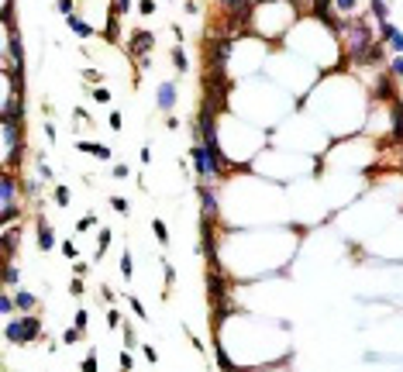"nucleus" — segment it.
<instances>
[{
  "mask_svg": "<svg viewBox=\"0 0 403 372\" xmlns=\"http://www.w3.org/2000/svg\"><path fill=\"white\" fill-rule=\"evenodd\" d=\"M107 324H111V327H121V314H117V310H107Z\"/></svg>",
  "mask_w": 403,
  "mask_h": 372,
  "instance_id": "37",
  "label": "nucleus"
},
{
  "mask_svg": "<svg viewBox=\"0 0 403 372\" xmlns=\"http://www.w3.org/2000/svg\"><path fill=\"white\" fill-rule=\"evenodd\" d=\"M138 11H141V17H149V14L155 11V0H141V4H138Z\"/></svg>",
  "mask_w": 403,
  "mask_h": 372,
  "instance_id": "28",
  "label": "nucleus"
},
{
  "mask_svg": "<svg viewBox=\"0 0 403 372\" xmlns=\"http://www.w3.org/2000/svg\"><path fill=\"white\" fill-rule=\"evenodd\" d=\"M69 293H72V296H83V276H76L69 283Z\"/></svg>",
  "mask_w": 403,
  "mask_h": 372,
  "instance_id": "27",
  "label": "nucleus"
},
{
  "mask_svg": "<svg viewBox=\"0 0 403 372\" xmlns=\"http://www.w3.org/2000/svg\"><path fill=\"white\" fill-rule=\"evenodd\" d=\"M93 224H97V217H83V221H80V224H76V231H90Z\"/></svg>",
  "mask_w": 403,
  "mask_h": 372,
  "instance_id": "35",
  "label": "nucleus"
},
{
  "mask_svg": "<svg viewBox=\"0 0 403 372\" xmlns=\"http://www.w3.org/2000/svg\"><path fill=\"white\" fill-rule=\"evenodd\" d=\"M200 197H204V217L214 221V217H217V197H214V190H210L207 183L200 186Z\"/></svg>",
  "mask_w": 403,
  "mask_h": 372,
  "instance_id": "6",
  "label": "nucleus"
},
{
  "mask_svg": "<svg viewBox=\"0 0 403 372\" xmlns=\"http://www.w3.org/2000/svg\"><path fill=\"white\" fill-rule=\"evenodd\" d=\"M111 128H114V131H121V114H117V110L111 114Z\"/></svg>",
  "mask_w": 403,
  "mask_h": 372,
  "instance_id": "42",
  "label": "nucleus"
},
{
  "mask_svg": "<svg viewBox=\"0 0 403 372\" xmlns=\"http://www.w3.org/2000/svg\"><path fill=\"white\" fill-rule=\"evenodd\" d=\"M141 351H145V359H149V362H159V351H155V348H149V345H145Z\"/></svg>",
  "mask_w": 403,
  "mask_h": 372,
  "instance_id": "40",
  "label": "nucleus"
},
{
  "mask_svg": "<svg viewBox=\"0 0 403 372\" xmlns=\"http://www.w3.org/2000/svg\"><path fill=\"white\" fill-rule=\"evenodd\" d=\"M121 276L131 279V252H124V255H121Z\"/></svg>",
  "mask_w": 403,
  "mask_h": 372,
  "instance_id": "22",
  "label": "nucleus"
},
{
  "mask_svg": "<svg viewBox=\"0 0 403 372\" xmlns=\"http://www.w3.org/2000/svg\"><path fill=\"white\" fill-rule=\"evenodd\" d=\"M14 197H17V183H14L11 176H4L0 179V200H4V207H14Z\"/></svg>",
  "mask_w": 403,
  "mask_h": 372,
  "instance_id": "9",
  "label": "nucleus"
},
{
  "mask_svg": "<svg viewBox=\"0 0 403 372\" xmlns=\"http://www.w3.org/2000/svg\"><path fill=\"white\" fill-rule=\"evenodd\" d=\"M111 207H114V210H121V214H124V210H127V200H121V197H111Z\"/></svg>",
  "mask_w": 403,
  "mask_h": 372,
  "instance_id": "38",
  "label": "nucleus"
},
{
  "mask_svg": "<svg viewBox=\"0 0 403 372\" xmlns=\"http://www.w3.org/2000/svg\"><path fill=\"white\" fill-rule=\"evenodd\" d=\"M355 4H358V0H334V7H338V11H345V14L355 11Z\"/></svg>",
  "mask_w": 403,
  "mask_h": 372,
  "instance_id": "26",
  "label": "nucleus"
},
{
  "mask_svg": "<svg viewBox=\"0 0 403 372\" xmlns=\"http://www.w3.org/2000/svg\"><path fill=\"white\" fill-rule=\"evenodd\" d=\"M62 255L76 258V241H62Z\"/></svg>",
  "mask_w": 403,
  "mask_h": 372,
  "instance_id": "36",
  "label": "nucleus"
},
{
  "mask_svg": "<svg viewBox=\"0 0 403 372\" xmlns=\"http://www.w3.org/2000/svg\"><path fill=\"white\" fill-rule=\"evenodd\" d=\"M4 283H7V286L17 283V266H14V262H4Z\"/></svg>",
  "mask_w": 403,
  "mask_h": 372,
  "instance_id": "17",
  "label": "nucleus"
},
{
  "mask_svg": "<svg viewBox=\"0 0 403 372\" xmlns=\"http://www.w3.org/2000/svg\"><path fill=\"white\" fill-rule=\"evenodd\" d=\"M127 303H131V310H135V314H138L141 321H145V307L138 303V296H127Z\"/></svg>",
  "mask_w": 403,
  "mask_h": 372,
  "instance_id": "29",
  "label": "nucleus"
},
{
  "mask_svg": "<svg viewBox=\"0 0 403 372\" xmlns=\"http://www.w3.org/2000/svg\"><path fill=\"white\" fill-rule=\"evenodd\" d=\"M127 52L131 55H138V62H141V69L149 66V52H152V45H155V35L152 31H131V42H127Z\"/></svg>",
  "mask_w": 403,
  "mask_h": 372,
  "instance_id": "3",
  "label": "nucleus"
},
{
  "mask_svg": "<svg viewBox=\"0 0 403 372\" xmlns=\"http://www.w3.org/2000/svg\"><path fill=\"white\" fill-rule=\"evenodd\" d=\"M93 100H97V104H111V90L97 86V90H93Z\"/></svg>",
  "mask_w": 403,
  "mask_h": 372,
  "instance_id": "23",
  "label": "nucleus"
},
{
  "mask_svg": "<svg viewBox=\"0 0 403 372\" xmlns=\"http://www.w3.org/2000/svg\"><path fill=\"white\" fill-rule=\"evenodd\" d=\"M114 11L117 14H127V11H131V0H114Z\"/></svg>",
  "mask_w": 403,
  "mask_h": 372,
  "instance_id": "33",
  "label": "nucleus"
},
{
  "mask_svg": "<svg viewBox=\"0 0 403 372\" xmlns=\"http://www.w3.org/2000/svg\"><path fill=\"white\" fill-rule=\"evenodd\" d=\"M72 4H76V0H59L56 7H59L62 14H66V17H69V14H72Z\"/></svg>",
  "mask_w": 403,
  "mask_h": 372,
  "instance_id": "32",
  "label": "nucleus"
},
{
  "mask_svg": "<svg viewBox=\"0 0 403 372\" xmlns=\"http://www.w3.org/2000/svg\"><path fill=\"white\" fill-rule=\"evenodd\" d=\"M83 80H86V83H100V80H104V76H100V72H97V69H86V72H83Z\"/></svg>",
  "mask_w": 403,
  "mask_h": 372,
  "instance_id": "34",
  "label": "nucleus"
},
{
  "mask_svg": "<svg viewBox=\"0 0 403 372\" xmlns=\"http://www.w3.org/2000/svg\"><path fill=\"white\" fill-rule=\"evenodd\" d=\"M14 303H17V310H21V314H31V310H35V293H28V290H17L14 293Z\"/></svg>",
  "mask_w": 403,
  "mask_h": 372,
  "instance_id": "11",
  "label": "nucleus"
},
{
  "mask_svg": "<svg viewBox=\"0 0 403 372\" xmlns=\"http://www.w3.org/2000/svg\"><path fill=\"white\" fill-rule=\"evenodd\" d=\"M66 24H69V31H72V35H80V38H90V35H93V28L83 21L80 14H69V17H66Z\"/></svg>",
  "mask_w": 403,
  "mask_h": 372,
  "instance_id": "10",
  "label": "nucleus"
},
{
  "mask_svg": "<svg viewBox=\"0 0 403 372\" xmlns=\"http://www.w3.org/2000/svg\"><path fill=\"white\" fill-rule=\"evenodd\" d=\"M372 14H376V21H386V17H390V4H386V0H372Z\"/></svg>",
  "mask_w": 403,
  "mask_h": 372,
  "instance_id": "15",
  "label": "nucleus"
},
{
  "mask_svg": "<svg viewBox=\"0 0 403 372\" xmlns=\"http://www.w3.org/2000/svg\"><path fill=\"white\" fill-rule=\"evenodd\" d=\"M56 203H59V207H66V203H69V190H66V186H56Z\"/></svg>",
  "mask_w": 403,
  "mask_h": 372,
  "instance_id": "24",
  "label": "nucleus"
},
{
  "mask_svg": "<svg viewBox=\"0 0 403 372\" xmlns=\"http://www.w3.org/2000/svg\"><path fill=\"white\" fill-rule=\"evenodd\" d=\"M14 310H17V303H14L11 296H0V314H4V317H11Z\"/></svg>",
  "mask_w": 403,
  "mask_h": 372,
  "instance_id": "19",
  "label": "nucleus"
},
{
  "mask_svg": "<svg viewBox=\"0 0 403 372\" xmlns=\"http://www.w3.org/2000/svg\"><path fill=\"white\" fill-rule=\"evenodd\" d=\"M390 69H393V72H396V76L403 80V55H396V59H393V62H390Z\"/></svg>",
  "mask_w": 403,
  "mask_h": 372,
  "instance_id": "31",
  "label": "nucleus"
},
{
  "mask_svg": "<svg viewBox=\"0 0 403 372\" xmlns=\"http://www.w3.org/2000/svg\"><path fill=\"white\" fill-rule=\"evenodd\" d=\"M173 66H176V72H190V59H186L183 45H176V48H173Z\"/></svg>",
  "mask_w": 403,
  "mask_h": 372,
  "instance_id": "12",
  "label": "nucleus"
},
{
  "mask_svg": "<svg viewBox=\"0 0 403 372\" xmlns=\"http://www.w3.org/2000/svg\"><path fill=\"white\" fill-rule=\"evenodd\" d=\"M80 338H83V331H80V327H76V324H72L69 331H66V334H62V341H66V345H76V341H80Z\"/></svg>",
  "mask_w": 403,
  "mask_h": 372,
  "instance_id": "20",
  "label": "nucleus"
},
{
  "mask_svg": "<svg viewBox=\"0 0 403 372\" xmlns=\"http://www.w3.org/2000/svg\"><path fill=\"white\" fill-rule=\"evenodd\" d=\"M124 345L127 348H135V327H124Z\"/></svg>",
  "mask_w": 403,
  "mask_h": 372,
  "instance_id": "39",
  "label": "nucleus"
},
{
  "mask_svg": "<svg viewBox=\"0 0 403 372\" xmlns=\"http://www.w3.org/2000/svg\"><path fill=\"white\" fill-rule=\"evenodd\" d=\"M386 45H390L393 52H396V55H403V31H393V38L386 42Z\"/></svg>",
  "mask_w": 403,
  "mask_h": 372,
  "instance_id": "18",
  "label": "nucleus"
},
{
  "mask_svg": "<svg viewBox=\"0 0 403 372\" xmlns=\"http://www.w3.org/2000/svg\"><path fill=\"white\" fill-rule=\"evenodd\" d=\"M152 231H155V238H159V245H169V228L162 224V217H155V221H152Z\"/></svg>",
  "mask_w": 403,
  "mask_h": 372,
  "instance_id": "14",
  "label": "nucleus"
},
{
  "mask_svg": "<svg viewBox=\"0 0 403 372\" xmlns=\"http://www.w3.org/2000/svg\"><path fill=\"white\" fill-rule=\"evenodd\" d=\"M224 11H231L234 17H248V11H252V0H217Z\"/></svg>",
  "mask_w": 403,
  "mask_h": 372,
  "instance_id": "8",
  "label": "nucleus"
},
{
  "mask_svg": "<svg viewBox=\"0 0 403 372\" xmlns=\"http://www.w3.org/2000/svg\"><path fill=\"white\" fill-rule=\"evenodd\" d=\"M345 31H348V52L362 62V59L369 55V48L376 45V42H372V28H369L365 21H348Z\"/></svg>",
  "mask_w": 403,
  "mask_h": 372,
  "instance_id": "2",
  "label": "nucleus"
},
{
  "mask_svg": "<svg viewBox=\"0 0 403 372\" xmlns=\"http://www.w3.org/2000/svg\"><path fill=\"white\" fill-rule=\"evenodd\" d=\"M14 248H17V231H7L4 234V258H7V262H11Z\"/></svg>",
  "mask_w": 403,
  "mask_h": 372,
  "instance_id": "13",
  "label": "nucleus"
},
{
  "mask_svg": "<svg viewBox=\"0 0 403 372\" xmlns=\"http://www.w3.org/2000/svg\"><path fill=\"white\" fill-rule=\"evenodd\" d=\"M131 365H135V359H131V351H121V369L131 372Z\"/></svg>",
  "mask_w": 403,
  "mask_h": 372,
  "instance_id": "30",
  "label": "nucleus"
},
{
  "mask_svg": "<svg viewBox=\"0 0 403 372\" xmlns=\"http://www.w3.org/2000/svg\"><path fill=\"white\" fill-rule=\"evenodd\" d=\"M38 334H42V321L35 314H21V317H14V321H7V327H4V338L11 345H28Z\"/></svg>",
  "mask_w": 403,
  "mask_h": 372,
  "instance_id": "1",
  "label": "nucleus"
},
{
  "mask_svg": "<svg viewBox=\"0 0 403 372\" xmlns=\"http://www.w3.org/2000/svg\"><path fill=\"white\" fill-rule=\"evenodd\" d=\"M38 173H42V179H52V169H48L45 162H38Z\"/></svg>",
  "mask_w": 403,
  "mask_h": 372,
  "instance_id": "41",
  "label": "nucleus"
},
{
  "mask_svg": "<svg viewBox=\"0 0 403 372\" xmlns=\"http://www.w3.org/2000/svg\"><path fill=\"white\" fill-rule=\"evenodd\" d=\"M86 317H90V314H86V310H83V307H80V310H76V317H72V324L80 327L83 334H86Z\"/></svg>",
  "mask_w": 403,
  "mask_h": 372,
  "instance_id": "21",
  "label": "nucleus"
},
{
  "mask_svg": "<svg viewBox=\"0 0 403 372\" xmlns=\"http://www.w3.org/2000/svg\"><path fill=\"white\" fill-rule=\"evenodd\" d=\"M52 245H56V234L48 228L45 214H38V248H42V252H52Z\"/></svg>",
  "mask_w": 403,
  "mask_h": 372,
  "instance_id": "4",
  "label": "nucleus"
},
{
  "mask_svg": "<svg viewBox=\"0 0 403 372\" xmlns=\"http://www.w3.org/2000/svg\"><path fill=\"white\" fill-rule=\"evenodd\" d=\"M76 148H80V152H90V155L104 159V162H107V159H114V152L107 148V145H97V141H80V138H76Z\"/></svg>",
  "mask_w": 403,
  "mask_h": 372,
  "instance_id": "7",
  "label": "nucleus"
},
{
  "mask_svg": "<svg viewBox=\"0 0 403 372\" xmlns=\"http://www.w3.org/2000/svg\"><path fill=\"white\" fill-rule=\"evenodd\" d=\"M155 100H159L162 110H173V107H176V83H173V80H169V83H162L159 93H155Z\"/></svg>",
  "mask_w": 403,
  "mask_h": 372,
  "instance_id": "5",
  "label": "nucleus"
},
{
  "mask_svg": "<svg viewBox=\"0 0 403 372\" xmlns=\"http://www.w3.org/2000/svg\"><path fill=\"white\" fill-rule=\"evenodd\" d=\"M83 372H97V351H90V355L83 359Z\"/></svg>",
  "mask_w": 403,
  "mask_h": 372,
  "instance_id": "25",
  "label": "nucleus"
},
{
  "mask_svg": "<svg viewBox=\"0 0 403 372\" xmlns=\"http://www.w3.org/2000/svg\"><path fill=\"white\" fill-rule=\"evenodd\" d=\"M111 238H114V234H111V228H104V231H100V238H97V241H100V245H97V258L111 248Z\"/></svg>",
  "mask_w": 403,
  "mask_h": 372,
  "instance_id": "16",
  "label": "nucleus"
}]
</instances>
